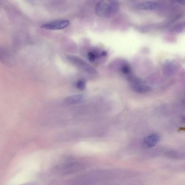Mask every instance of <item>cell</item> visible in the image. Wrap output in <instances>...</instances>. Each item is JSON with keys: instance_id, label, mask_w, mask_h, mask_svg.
<instances>
[{"instance_id": "1", "label": "cell", "mask_w": 185, "mask_h": 185, "mask_svg": "<svg viewBox=\"0 0 185 185\" xmlns=\"http://www.w3.org/2000/svg\"><path fill=\"white\" fill-rule=\"evenodd\" d=\"M119 8L118 1H101L95 6V13L99 17H110L117 13Z\"/></svg>"}, {"instance_id": "2", "label": "cell", "mask_w": 185, "mask_h": 185, "mask_svg": "<svg viewBox=\"0 0 185 185\" xmlns=\"http://www.w3.org/2000/svg\"><path fill=\"white\" fill-rule=\"evenodd\" d=\"M81 168V165L79 162L67 158L60 161L54 167V171L59 175H66L73 174Z\"/></svg>"}, {"instance_id": "3", "label": "cell", "mask_w": 185, "mask_h": 185, "mask_svg": "<svg viewBox=\"0 0 185 185\" xmlns=\"http://www.w3.org/2000/svg\"><path fill=\"white\" fill-rule=\"evenodd\" d=\"M70 23V21L67 20L54 21L43 24L41 28L51 30H62L69 26Z\"/></svg>"}, {"instance_id": "4", "label": "cell", "mask_w": 185, "mask_h": 185, "mask_svg": "<svg viewBox=\"0 0 185 185\" xmlns=\"http://www.w3.org/2000/svg\"><path fill=\"white\" fill-rule=\"evenodd\" d=\"M132 88L134 91L139 93H146L151 90L150 87L144 84L143 82L139 78L132 77L130 78Z\"/></svg>"}, {"instance_id": "5", "label": "cell", "mask_w": 185, "mask_h": 185, "mask_svg": "<svg viewBox=\"0 0 185 185\" xmlns=\"http://www.w3.org/2000/svg\"><path fill=\"white\" fill-rule=\"evenodd\" d=\"M68 58L76 65L85 70L87 73L91 74H95L97 73L96 70L94 68L80 58L73 56H70Z\"/></svg>"}, {"instance_id": "6", "label": "cell", "mask_w": 185, "mask_h": 185, "mask_svg": "<svg viewBox=\"0 0 185 185\" xmlns=\"http://www.w3.org/2000/svg\"><path fill=\"white\" fill-rule=\"evenodd\" d=\"M160 139V136L158 134H152L145 137L143 140V144L147 148H152L159 143Z\"/></svg>"}, {"instance_id": "7", "label": "cell", "mask_w": 185, "mask_h": 185, "mask_svg": "<svg viewBox=\"0 0 185 185\" xmlns=\"http://www.w3.org/2000/svg\"><path fill=\"white\" fill-rule=\"evenodd\" d=\"M161 4L155 1H147L140 3L136 6L138 9L144 10H153L159 9Z\"/></svg>"}, {"instance_id": "8", "label": "cell", "mask_w": 185, "mask_h": 185, "mask_svg": "<svg viewBox=\"0 0 185 185\" xmlns=\"http://www.w3.org/2000/svg\"><path fill=\"white\" fill-rule=\"evenodd\" d=\"M84 100V97L83 95L77 94L68 97L65 99V102L69 105H75L83 102Z\"/></svg>"}, {"instance_id": "9", "label": "cell", "mask_w": 185, "mask_h": 185, "mask_svg": "<svg viewBox=\"0 0 185 185\" xmlns=\"http://www.w3.org/2000/svg\"><path fill=\"white\" fill-rule=\"evenodd\" d=\"M122 73L125 74H129L131 73V68L127 64H124L122 65L121 69Z\"/></svg>"}, {"instance_id": "10", "label": "cell", "mask_w": 185, "mask_h": 185, "mask_svg": "<svg viewBox=\"0 0 185 185\" xmlns=\"http://www.w3.org/2000/svg\"><path fill=\"white\" fill-rule=\"evenodd\" d=\"M86 83L84 80H80L78 81L76 84V87L80 90L82 91L84 89L85 87Z\"/></svg>"}, {"instance_id": "11", "label": "cell", "mask_w": 185, "mask_h": 185, "mask_svg": "<svg viewBox=\"0 0 185 185\" xmlns=\"http://www.w3.org/2000/svg\"><path fill=\"white\" fill-rule=\"evenodd\" d=\"M87 56L89 61L90 62H93L96 59L98 55L94 52H90L87 54Z\"/></svg>"}, {"instance_id": "12", "label": "cell", "mask_w": 185, "mask_h": 185, "mask_svg": "<svg viewBox=\"0 0 185 185\" xmlns=\"http://www.w3.org/2000/svg\"><path fill=\"white\" fill-rule=\"evenodd\" d=\"M176 3L182 5H185V0H183V1H176Z\"/></svg>"}, {"instance_id": "13", "label": "cell", "mask_w": 185, "mask_h": 185, "mask_svg": "<svg viewBox=\"0 0 185 185\" xmlns=\"http://www.w3.org/2000/svg\"><path fill=\"white\" fill-rule=\"evenodd\" d=\"M107 55H108V53H107V52L105 51H103L101 54V55L102 56H104V57L107 56Z\"/></svg>"}, {"instance_id": "14", "label": "cell", "mask_w": 185, "mask_h": 185, "mask_svg": "<svg viewBox=\"0 0 185 185\" xmlns=\"http://www.w3.org/2000/svg\"><path fill=\"white\" fill-rule=\"evenodd\" d=\"M182 121L185 123V116L183 117L182 119Z\"/></svg>"}, {"instance_id": "15", "label": "cell", "mask_w": 185, "mask_h": 185, "mask_svg": "<svg viewBox=\"0 0 185 185\" xmlns=\"http://www.w3.org/2000/svg\"><path fill=\"white\" fill-rule=\"evenodd\" d=\"M36 185L35 184H33V183H29V184H24V185Z\"/></svg>"}]
</instances>
